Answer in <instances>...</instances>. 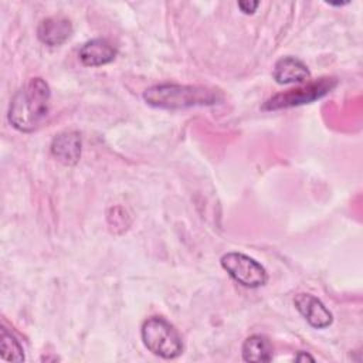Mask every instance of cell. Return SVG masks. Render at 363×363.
<instances>
[{
  "instance_id": "277c9868",
  "label": "cell",
  "mask_w": 363,
  "mask_h": 363,
  "mask_svg": "<svg viewBox=\"0 0 363 363\" xmlns=\"http://www.w3.org/2000/svg\"><path fill=\"white\" fill-rule=\"evenodd\" d=\"M337 85V81L330 77H323L319 79H315L309 82L308 85H303L301 88L288 89L285 92H279L262 105V109L265 111H277V109H286L303 104H311L316 99H320L328 92H330Z\"/></svg>"
},
{
  "instance_id": "8fae6325",
  "label": "cell",
  "mask_w": 363,
  "mask_h": 363,
  "mask_svg": "<svg viewBox=\"0 0 363 363\" xmlns=\"http://www.w3.org/2000/svg\"><path fill=\"white\" fill-rule=\"evenodd\" d=\"M241 353L245 362H271L272 345L267 336L252 335L244 340Z\"/></svg>"
},
{
  "instance_id": "6da1fadb",
  "label": "cell",
  "mask_w": 363,
  "mask_h": 363,
  "mask_svg": "<svg viewBox=\"0 0 363 363\" xmlns=\"http://www.w3.org/2000/svg\"><path fill=\"white\" fill-rule=\"evenodd\" d=\"M51 89L41 77L30 78L11 98L9 106L10 125L24 133L37 130L50 112Z\"/></svg>"
},
{
  "instance_id": "7a4b0ae2",
  "label": "cell",
  "mask_w": 363,
  "mask_h": 363,
  "mask_svg": "<svg viewBox=\"0 0 363 363\" xmlns=\"http://www.w3.org/2000/svg\"><path fill=\"white\" fill-rule=\"evenodd\" d=\"M223 98V94L214 88L179 84H159L149 86L143 92V99L147 105L170 111L214 105L221 102Z\"/></svg>"
},
{
  "instance_id": "52a82bcc",
  "label": "cell",
  "mask_w": 363,
  "mask_h": 363,
  "mask_svg": "<svg viewBox=\"0 0 363 363\" xmlns=\"http://www.w3.org/2000/svg\"><path fill=\"white\" fill-rule=\"evenodd\" d=\"M51 155L65 166L78 163L82 150V142L78 132L65 130L54 136L51 142Z\"/></svg>"
},
{
  "instance_id": "5b68a950",
  "label": "cell",
  "mask_w": 363,
  "mask_h": 363,
  "mask_svg": "<svg viewBox=\"0 0 363 363\" xmlns=\"http://www.w3.org/2000/svg\"><path fill=\"white\" fill-rule=\"evenodd\" d=\"M220 264L235 282L245 288L262 286L268 279L265 268L242 252H227L221 257Z\"/></svg>"
},
{
  "instance_id": "4fadbf2b",
  "label": "cell",
  "mask_w": 363,
  "mask_h": 363,
  "mask_svg": "<svg viewBox=\"0 0 363 363\" xmlns=\"http://www.w3.org/2000/svg\"><path fill=\"white\" fill-rule=\"evenodd\" d=\"M237 6L244 14H252L259 6V1H238Z\"/></svg>"
},
{
  "instance_id": "8992f818",
  "label": "cell",
  "mask_w": 363,
  "mask_h": 363,
  "mask_svg": "<svg viewBox=\"0 0 363 363\" xmlns=\"http://www.w3.org/2000/svg\"><path fill=\"white\" fill-rule=\"evenodd\" d=\"M294 305L303 319L315 329H325L333 322L332 312L319 298L311 294H298L294 299Z\"/></svg>"
},
{
  "instance_id": "7c38bea8",
  "label": "cell",
  "mask_w": 363,
  "mask_h": 363,
  "mask_svg": "<svg viewBox=\"0 0 363 363\" xmlns=\"http://www.w3.org/2000/svg\"><path fill=\"white\" fill-rule=\"evenodd\" d=\"M0 356L3 360L7 362H23L24 357V350L17 337L7 330V328L1 326L0 330Z\"/></svg>"
},
{
  "instance_id": "9c48e42d",
  "label": "cell",
  "mask_w": 363,
  "mask_h": 363,
  "mask_svg": "<svg viewBox=\"0 0 363 363\" xmlns=\"http://www.w3.org/2000/svg\"><path fill=\"white\" fill-rule=\"evenodd\" d=\"M118 51L106 38H92L79 48L78 57L86 67H99L115 60Z\"/></svg>"
},
{
  "instance_id": "30bf717a",
  "label": "cell",
  "mask_w": 363,
  "mask_h": 363,
  "mask_svg": "<svg viewBox=\"0 0 363 363\" xmlns=\"http://www.w3.org/2000/svg\"><path fill=\"white\" fill-rule=\"evenodd\" d=\"M274 79L281 84H302L311 78L308 67L296 57H282L274 65Z\"/></svg>"
},
{
  "instance_id": "5bb4252c",
  "label": "cell",
  "mask_w": 363,
  "mask_h": 363,
  "mask_svg": "<svg viewBox=\"0 0 363 363\" xmlns=\"http://www.w3.org/2000/svg\"><path fill=\"white\" fill-rule=\"evenodd\" d=\"M295 360H298V362H303V360H311V362H313L315 359L312 357V356H309L308 353H303V352H299L296 356H295Z\"/></svg>"
},
{
  "instance_id": "ba28073f",
  "label": "cell",
  "mask_w": 363,
  "mask_h": 363,
  "mask_svg": "<svg viewBox=\"0 0 363 363\" xmlns=\"http://www.w3.org/2000/svg\"><path fill=\"white\" fill-rule=\"evenodd\" d=\"M72 34V24L64 16H51L44 20L37 27L38 40L50 47H57L64 44Z\"/></svg>"
},
{
  "instance_id": "3957f363",
  "label": "cell",
  "mask_w": 363,
  "mask_h": 363,
  "mask_svg": "<svg viewBox=\"0 0 363 363\" xmlns=\"http://www.w3.org/2000/svg\"><path fill=\"white\" fill-rule=\"evenodd\" d=\"M145 347L163 359H174L183 352V340L177 329L162 316L147 318L140 328Z\"/></svg>"
}]
</instances>
